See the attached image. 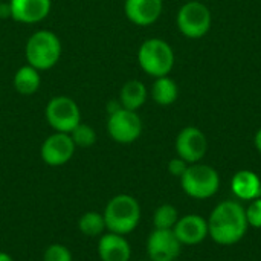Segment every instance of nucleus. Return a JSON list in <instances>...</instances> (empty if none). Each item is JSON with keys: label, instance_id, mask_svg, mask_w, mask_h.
Masks as SVG:
<instances>
[{"label": "nucleus", "instance_id": "f257e3e1", "mask_svg": "<svg viewBox=\"0 0 261 261\" xmlns=\"http://www.w3.org/2000/svg\"><path fill=\"white\" fill-rule=\"evenodd\" d=\"M246 213L242 203L234 200L220 202L208 219L210 237L222 246H232L239 243L248 232Z\"/></svg>", "mask_w": 261, "mask_h": 261}, {"label": "nucleus", "instance_id": "f03ea898", "mask_svg": "<svg viewBox=\"0 0 261 261\" xmlns=\"http://www.w3.org/2000/svg\"><path fill=\"white\" fill-rule=\"evenodd\" d=\"M102 216L109 232L128 236L141 222V205L130 194H118L107 202Z\"/></svg>", "mask_w": 261, "mask_h": 261}, {"label": "nucleus", "instance_id": "7ed1b4c3", "mask_svg": "<svg viewBox=\"0 0 261 261\" xmlns=\"http://www.w3.org/2000/svg\"><path fill=\"white\" fill-rule=\"evenodd\" d=\"M61 41L52 31H37L34 32L24 47L26 61L37 70L52 69L61 58Z\"/></svg>", "mask_w": 261, "mask_h": 261}, {"label": "nucleus", "instance_id": "20e7f679", "mask_svg": "<svg viewBox=\"0 0 261 261\" xmlns=\"http://www.w3.org/2000/svg\"><path fill=\"white\" fill-rule=\"evenodd\" d=\"M174 50L162 38H148L145 40L138 50V63L141 69L153 76H167L174 67Z\"/></svg>", "mask_w": 261, "mask_h": 261}, {"label": "nucleus", "instance_id": "39448f33", "mask_svg": "<svg viewBox=\"0 0 261 261\" xmlns=\"http://www.w3.org/2000/svg\"><path fill=\"white\" fill-rule=\"evenodd\" d=\"M180 187L187 196L205 200L217 194L220 188V176L216 168L206 164H191L180 177Z\"/></svg>", "mask_w": 261, "mask_h": 261}, {"label": "nucleus", "instance_id": "423d86ee", "mask_svg": "<svg viewBox=\"0 0 261 261\" xmlns=\"http://www.w3.org/2000/svg\"><path fill=\"white\" fill-rule=\"evenodd\" d=\"M176 23L184 37L190 40H199L210 32L213 15L206 5L197 0H191L180 6Z\"/></svg>", "mask_w": 261, "mask_h": 261}, {"label": "nucleus", "instance_id": "0eeeda50", "mask_svg": "<svg viewBox=\"0 0 261 261\" xmlns=\"http://www.w3.org/2000/svg\"><path fill=\"white\" fill-rule=\"evenodd\" d=\"M44 118L54 132L70 133L81 122V112L70 96L58 95L50 98L46 104Z\"/></svg>", "mask_w": 261, "mask_h": 261}, {"label": "nucleus", "instance_id": "6e6552de", "mask_svg": "<svg viewBox=\"0 0 261 261\" xmlns=\"http://www.w3.org/2000/svg\"><path fill=\"white\" fill-rule=\"evenodd\" d=\"M107 133L118 144H133L142 135V119L138 112L121 107L109 113Z\"/></svg>", "mask_w": 261, "mask_h": 261}, {"label": "nucleus", "instance_id": "1a4fd4ad", "mask_svg": "<svg viewBox=\"0 0 261 261\" xmlns=\"http://www.w3.org/2000/svg\"><path fill=\"white\" fill-rule=\"evenodd\" d=\"M75 144L69 133L54 132L49 135L40 148L41 161L49 167H61L66 165L75 154Z\"/></svg>", "mask_w": 261, "mask_h": 261}, {"label": "nucleus", "instance_id": "9d476101", "mask_svg": "<svg viewBox=\"0 0 261 261\" xmlns=\"http://www.w3.org/2000/svg\"><path fill=\"white\" fill-rule=\"evenodd\" d=\"M174 147L177 156L191 165L200 162L205 158L208 151V139L200 128L185 127L179 132Z\"/></svg>", "mask_w": 261, "mask_h": 261}, {"label": "nucleus", "instance_id": "9b49d317", "mask_svg": "<svg viewBox=\"0 0 261 261\" xmlns=\"http://www.w3.org/2000/svg\"><path fill=\"white\" fill-rule=\"evenodd\" d=\"M182 245L173 229H154L147 239V254L150 261H176Z\"/></svg>", "mask_w": 261, "mask_h": 261}, {"label": "nucleus", "instance_id": "f8f14e48", "mask_svg": "<svg viewBox=\"0 0 261 261\" xmlns=\"http://www.w3.org/2000/svg\"><path fill=\"white\" fill-rule=\"evenodd\" d=\"M174 236L182 246H196L200 245L208 236V220L199 214H187L179 217L176 226L173 228Z\"/></svg>", "mask_w": 261, "mask_h": 261}, {"label": "nucleus", "instance_id": "ddd939ff", "mask_svg": "<svg viewBox=\"0 0 261 261\" xmlns=\"http://www.w3.org/2000/svg\"><path fill=\"white\" fill-rule=\"evenodd\" d=\"M9 17L18 23L34 24L43 21L52 8V0H9Z\"/></svg>", "mask_w": 261, "mask_h": 261}, {"label": "nucleus", "instance_id": "4468645a", "mask_svg": "<svg viewBox=\"0 0 261 261\" xmlns=\"http://www.w3.org/2000/svg\"><path fill=\"white\" fill-rule=\"evenodd\" d=\"M162 0H125L124 12L136 26H150L156 23L162 14Z\"/></svg>", "mask_w": 261, "mask_h": 261}, {"label": "nucleus", "instance_id": "2eb2a0df", "mask_svg": "<svg viewBox=\"0 0 261 261\" xmlns=\"http://www.w3.org/2000/svg\"><path fill=\"white\" fill-rule=\"evenodd\" d=\"M98 257L101 261H130L132 246L125 236L107 231L98 239Z\"/></svg>", "mask_w": 261, "mask_h": 261}, {"label": "nucleus", "instance_id": "dca6fc26", "mask_svg": "<svg viewBox=\"0 0 261 261\" xmlns=\"http://www.w3.org/2000/svg\"><path fill=\"white\" fill-rule=\"evenodd\" d=\"M231 190L240 200L251 202L261 196V180L257 173L251 170H240L231 179Z\"/></svg>", "mask_w": 261, "mask_h": 261}, {"label": "nucleus", "instance_id": "f3484780", "mask_svg": "<svg viewBox=\"0 0 261 261\" xmlns=\"http://www.w3.org/2000/svg\"><path fill=\"white\" fill-rule=\"evenodd\" d=\"M148 92L145 84L139 80H130L119 90V104L122 109L136 112L145 104Z\"/></svg>", "mask_w": 261, "mask_h": 261}, {"label": "nucleus", "instance_id": "a211bd4d", "mask_svg": "<svg viewBox=\"0 0 261 261\" xmlns=\"http://www.w3.org/2000/svg\"><path fill=\"white\" fill-rule=\"evenodd\" d=\"M12 84L14 89L23 95V96H29L34 95L41 84V76H40V70H37L35 67L26 64L21 66L20 69H17V72L14 73L12 78Z\"/></svg>", "mask_w": 261, "mask_h": 261}, {"label": "nucleus", "instance_id": "6ab92c4d", "mask_svg": "<svg viewBox=\"0 0 261 261\" xmlns=\"http://www.w3.org/2000/svg\"><path fill=\"white\" fill-rule=\"evenodd\" d=\"M179 96V87L173 78L167 76H159L154 80L153 87H151V98L156 104L159 106H171L176 102Z\"/></svg>", "mask_w": 261, "mask_h": 261}, {"label": "nucleus", "instance_id": "aec40b11", "mask_svg": "<svg viewBox=\"0 0 261 261\" xmlns=\"http://www.w3.org/2000/svg\"><path fill=\"white\" fill-rule=\"evenodd\" d=\"M78 229L86 237H90V239L101 237L104 234V231H107L102 213L86 211L84 214H81V217L78 220Z\"/></svg>", "mask_w": 261, "mask_h": 261}, {"label": "nucleus", "instance_id": "412c9836", "mask_svg": "<svg viewBox=\"0 0 261 261\" xmlns=\"http://www.w3.org/2000/svg\"><path fill=\"white\" fill-rule=\"evenodd\" d=\"M179 220V211L176 206L170 203H164L156 208L153 214V226L154 229H173Z\"/></svg>", "mask_w": 261, "mask_h": 261}, {"label": "nucleus", "instance_id": "4be33fe9", "mask_svg": "<svg viewBox=\"0 0 261 261\" xmlns=\"http://www.w3.org/2000/svg\"><path fill=\"white\" fill-rule=\"evenodd\" d=\"M69 135H70L75 147H80V148H89V147L95 145V142H96V132L93 130V127H90L89 124H84V122H80Z\"/></svg>", "mask_w": 261, "mask_h": 261}, {"label": "nucleus", "instance_id": "5701e85b", "mask_svg": "<svg viewBox=\"0 0 261 261\" xmlns=\"http://www.w3.org/2000/svg\"><path fill=\"white\" fill-rule=\"evenodd\" d=\"M43 261H73V257L67 246L61 243H54L44 249Z\"/></svg>", "mask_w": 261, "mask_h": 261}, {"label": "nucleus", "instance_id": "b1692460", "mask_svg": "<svg viewBox=\"0 0 261 261\" xmlns=\"http://www.w3.org/2000/svg\"><path fill=\"white\" fill-rule=\"evenodd\" d=\"M246 220L251 228L261 229V197L251 200L248 208H245Z\"/></svg>", "mask_w": 261, "mask_h": 261}, {"label": "nucleus", "instance_id": "393cba45", "mask_svg": "<svg viewBox=\"0 0 261 261\" xmlns=\"http://www.w3.org/2000/svg\"><path fill=\"white\" fill-rule=\"evenodd\" d=\"M188 162H185L184 159H180L179 156L177 158H174V159H171L170 162H168V173L171 174V176H174V177H182L184 176V173L187 171V168H188Z\"/></svg>", "mask_w": 261, "mask_h": 261}, {"label": "nucleus", "instance_id": "a878e982", "mask_svg": "<svg viewBox=\"0 0 261 261\" xmlns=\"http://www.w3.org/2000/svg\"><path fill=\"white\" fill-rule=\"evenodd\" d=\"M254 144H255V148H257V151L261 154V128L257 130V133H255V138H254Z\"/></svg>", "mask_w": 261, "mask_h": 261}, {"label": "nucleus", "instance_id": "bb28decb", "mask_svg": "<svg viewBox=\"0 0 261 261\" xmlns=\"http://www.w3.org/2000/svg\"><path fill=\"white\" fill-rule=\"evenodd\" d=\"M0 261H14V258H12L8 252L0 251Z\"/></svg>", "mask_w": 261, "mask_h": 261}]
</instances>
